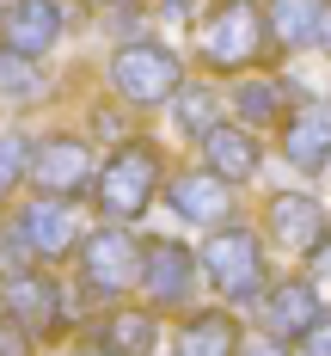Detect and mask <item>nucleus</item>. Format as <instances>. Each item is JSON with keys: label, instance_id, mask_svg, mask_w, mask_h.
<instances>
[{"label": "nucleus", "instance_id": "412c9836", "mask_svg": "<svg viewBox=\"0 0 331 356\" xmlns=\"http://www.w3.org/2000/svg\"><path fill=\"white\" fill-rule=\"evenodd\" d=\"M19 178H31V142L6 129V136H0V197H6Z\"/></svg>", "mask_w": 331, "mask_h": 356}, {"label": "nucleus", "instance_id": "4be33fe9", "mask_svg": "<svg viewBox=\"0 0 331 356\" xmlns=\"http://www.w3.org/2000/svg\"><path fill=\"white\" fill-rule=\"evenodd\" d=\"M178 123L190 129V136H209V129H215V92H209V86L178 92Z\"/></svg>", "mask_w": 331, "mask_h": 356}, {"label": "nucleus", "instance_id": "2eb2a0df", "mask_svg": "<svg viewBox=\"0 0 331 356\" xmlns=\"http://www.w3.org/2000/svg\"><path fill=\"white\" fill-rule=\"evenodd\" d=\"M325 13H331V0H270V6H264V25H270L276 43L300 49V43H319Z\"/></svg>", "mask_w": 331, "mask_h": 356}, {"label": "nucleus", "instance_id": "393cba45", "mask_svg": "<svg viewBox=\"0 0 331 356\" xmlns=\"http://www.w3.org/2000/svg\"><path fill=\"white\" fill-rule=\"evenodd\" d=\"M319 37H331V13H325V31H319Z\"/></svg>", "mask_w": 331, "mask_h": 356}, {"label": "nucleus", "instance_id": "39448f33", "mask_svg": "<svg viewBox=\"0 0 331 356\" xmlns=\"http://www.w3.org/2000/svg\"><path fill=\"white\" fill-rule=\"evenodd\" d=\"M80 264H86V283L99 295H123V289L142 283V246L123 234V227H105V234H86L80 240Z\"/></svg>", "mask_w": 331, "mask_h": 356}, {"label": "nucleus", "instance_id": "9b49d317", "mask_svg": "<svg viewBox=\"0 0 331 356\" xmlns=\"http://www.w3.org/2000/svg\"><path fill=\"white\" fill-rule=\"evenodd\" d=\"M19 240H25L31 258H62V252L80 246V221H74V209L43 197V203H31V209L19 215Z\"/></svg>", "mask_w": 331, "mask_h": 356}, {"label": "nucleus", "instance_id": "423d86ee", "mask_svg": "<svg viewBox=\"0 0 331 356\" xmlns=\"http://www.w3.org/2000/svg\"><path fill=\"white\" fill-rule=\"evenodd\" d=\"M31 178L43 197H80L92 184V147L80 136H49L43 147H31Z\"/></svg>", "mask_w": 331, "mask_h": 356}, {"label": "nucleus", "instance_id": "6ab92c4d", "mask_svg": "<svg viewBox=\"0 0 331 356\" xmlns=\"http://www.w3.org/2000/svg\"><path fill=\"white\" fill-rule=\"evenodd\" d=\"M233 111H239L246 123H270V117L282 111V86H276V80H239Z\"/></svg>", "mask_w": 331, "mask_h": 356}, {"label": "nucleus", "instance_id": "dca6fc26", "mask_svg": "<svg viewBox=\"0 0 331 356\" xmlns=\"http://www.w3.org/2000/svg\"><path fill=\"white\" fill-rule=\"evenodd\" d=\"M172 209L184 215V221H203V227H215L221 215H227V184H221L215 172H184L172 178Z\"/></svg>", "mask_w": 331, "mask_h": 356}, {"label": "nucleus", "instance_id": "f03ea898", "mask_svg": "<svg viewBox=\"0 0 331 356\" xmlns=\"http://www.w3.org/2000/svg\"><path fill=\"white\" fill-rule=\"evenodd\" d=\"M264 43H270V25H264V6L252 0H221L215 13H209V25H203V62L209 68H246L264 56Z\"/></svg>", "mask_w": 331, "mask_h": 356}, {"label": "nucleus", "instance_id": "0eeeda50", "mask_svg": "<svg viewBox=\"0 0 331 356\" xmlns=\"http://www.w3.org/2000/svg\"><path fill=\"white\" fill-rule=\"evenodd\" d=\"M190 277H196V252H184L178 240H147L142 246V283H147V301L160 307H178L190 295Z\"/></svg>", "mask_w": 331, "mask_h": 356}, {"label": "nucleus", "instance_id": "6e6552de", "mask_svg": "<svg viewBox=\"0 0 331 356\" xmlns=\"http://www.w3.org/2000/svg\"><path fill=\"white\" fill-rule=\"evenodd\" d=\"M0 37L12 56H49V43L62 37V6L56 0H12L0 13Z\"/></svg>", "mask_w": 331, "mask_h": 356}, {"label": "nucleus", "instance_id": "5701e85b", "mask_svg": "<svg viewBox=\"0 0 331 356\" xmlns=\"http://www.w3.org/2000/svg\"><path fill=\"white\" fill-rule=\"evenodd\" d=\"M294 350L300 356H331V314H319V320L307 325V332L294 338Z\"/></svg>", "mask_w": 331, "mask_h": 356}, {"label": "nucleus", "instance_id": "b1692460", "mask_svg": "<svg viewBox=\"0 0 331 356\" xmlns=\"http://www.w3.org/2000/svg\"><path fill=\"white\" fill-rule=\"evenodd\" d=\"M0 356H31V338L19 320H0Z\"/></svg>", "mask_w": 331, "mask_h": 356}, {"label": "nucleus", "instance_id": "a211bd4d", "mask_svg": "<svg viewBox=\"0 0 331 356\" xmlns=\"http://www.w3.org/2000/svg\"><path fill=\"white\" fill-rule=\"evenodd\" d=\"M184 356H239V332L227 314H203L184 325Z\"/></svg>", "mask_w": 331, "mask_h": 356}, {"label": "nucleus", "instance_id": "9d476101", "mask_svg": "<svg viewBox=\"0 0 331 356\" xmlns=\"http://www.w3.org/2000/svg\"><path fill=\"white\" fill-rule=\"evenodd\" d=\"M319 314H325V307H319V289H313V283H276L270 295H264V307H257L264 332L282 338V344H294Z\"/></svg>", "mask_w": 331, "mask_h": 356}, {"label": "nucleus", "instance_id": "bb28decb", "mask_svg": "<svg viewBox=\"0 0 331 356\" xmlns=\"http://www.w3.org/2000/svg\"><path fill=\"white\" fill-rule=\"evenodd\" d=\"M172 6H184V0H172Z\"/></svg>", "mask_w": 331, "mask_h": 356}, {"label": "nucleus", "instance_id": "f257e3e1", "mask_svg": "<svg viewBox=\"0 0 331 356\" xmlns=\"http://www.w3.org/2000/svg\"><path fill=\"white\" fill-rule=\"evenodd\" d=\"M153 184H160V154L142 147V142H123L105 166H99V209H105L110 221H135V215H147V203H153Z\"/></svg>", "mask_w": 331, "mask_h": 356}, {"label": "nucleus", "instance_id": "1a4fd4ad", "mask_svg": "<svg viewBox=\"0 0 331 356\" xmlns=\"http://www.w3.org/2000/svg\"><path fill=\"white\" fill-rule=\"evenodd\" d=\"M0 301H6V320L19 325H56L62 320V289L49 270H12L0 283Z\"/></svg>", "mask_w": 331, "mask_h": 356}, {"label": "nucleus", "instance_id": "7ed1b4c3", "mask_svg": "<svg viewBox=\"0 0 331 356\" xmlns=\"http://www.w3.org/2000/svg\"><path fill=\"white\" fill-rule=\"evenodd\" d=\"M178 56L166 43H123L110 56V86L129 99V105H160V99H178Z\"/></svg>", "mask_w": 331, "mask_h": 356}, {"label": "nucleus", "instance_id": "ddd939ff", "mask_svg": "<svg viewBox=\"0 0 331 356\" xmlns=\"http://www.w3.org/2000/svg\"><path fill=\"white\" fill-rule=\"evenodd\" d=\"M282 154H289L294 166H307V172L331 166V105H300L294 111L289 129H282Z\"/></svg>", "mask_w": 331, "mask_h": 356}, {"label": "nucleus", "instance_id": "aec40b11", "mask_svg": "<svg viewBox=\"0 0 331 356\" xmlns=\"http://www.w3.org/2000/svg\"><path fill=\"white\" fill-rule=\"evenodd\" d=\"M37 92H43V74L31 68V56L0 49V99H37Z\"/></svg>", "mask_w": 331, "mask_h": 356}, {"label": "nucleus", "instance_id": "20e7f679", "mask_svg": "<svg viewBox=\"0 0 331 356\" xmlns=\"http://www.w3.org/2000/svg\"><path fill=\"white\" fill-rule=\"evenodd\" d=\"M196 258H203L209 283H215L227 301H257V295H264V258H257V240L246 227L209 234V246L196 252Z\"/></svg>", "mask_w": 331, "mask_h": 356}, {"label": "nucleus", "instance_id": "a878e982", "mask_svg": "<svg viewBox=\"0 0 331 356\" xmlns=\"http://www.w3.org/2000/svg\"><path fill=\"white\" fill-rule=\"evenodd\" d=\"M246 356H276V350H246Z\"/></svg>", "mask_w": 331, "mask_h": 356}, {"label": "nucleus", "instance_id": "4468645a", "mask_svg": "<svg viewBox=\"0 0 331 356\" xmlns=\"http://www.w3.org/2000/svg\"><path fill=\"white\" fill-rule=\"evenodd\" d=\"M203 172H215L221 184H239V178L257 172V142L246 136V129H227V123H215L209 136H203Z\"/></svg>", "mask_w": 331, "mask_h": 356}, {"label": "nucleus", "instance_id": "f8f14e48", "mask_svg": "<svg viewBox=\"0 0 331 356\" xmlns=\"http://www.w3.org/2000/svg\"><path fill=\"white\" fill-rule=\"evenodd\" d=\"M270 240L289 252H325V209L313 197H276L270 203Z\"/></svg>", "mask_w": 331, "mask_h": 356}, {"label": "nucleus", "instance_id": "f3484780", "mask_svg": "<svg viewBox=\"0 0 331 356\" xmlns=\"http://www.w3.org/2000/svg\"><path fill=\"white\" fill-rule=\"evenodd\" d=\"M147 350H153V314L117 307L105 320V356H147Z\"/></svg>", "mask_w": 331, "mask_h": 356}]
</instances>
